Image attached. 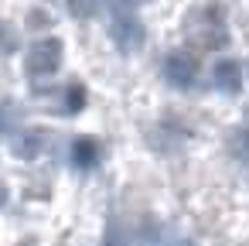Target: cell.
<instances>
[{
  "mask_svg": "<svg viewBox=\"0 0 249 246\" xmlns=\"http://www.w3.org/2000/svg\"><path fill=\"white\" fill-rule=\"evenodd\" d=\"M58 52H62V45L58 41H41V45H35L31 52H28V72L31 76H52L55 72V65H58Z\"/></svg>",
  "mask_w": 249,
  "mask_h": 246,
  "instance_id": "cell-1",
  "label": "cell"
},
{
  "mask_svg": "<svg viewBox=\"0 0 249 246\" xmlns=\"http://www.w3.org/2000/svg\"><path fill=\"white\" fill-rule=\"evenodd\" d=\"M109 35H113L123 48H133V45L140 41V24H137V21H130V18H120V21L109 28Z\"/></svg>",
  "mask_w": 249,
  "mask_h": 246,
  "instance_id": "cell-2",
  "label": "cell"
},
{
  "mask_svg": "<svg viewBox=\"0 0 249 246\" xmlns=\"http://www.w3.org/2000/svg\"><path fill=\"white\" fill-rule=\"evenodd\" d=\"M92 157H96V144H89V140L75 144V164H92Z\"/></svg>",
  "mask_w": 249,
  "mask_h": 246,
  "instance_id": "cell-3",
  "label": "cell"
},
{
  "mask_svg": "<svg viewBox=\"0 0 249 246\" xmlns=\"http://www.w3.org/2000/svg\"><path fill=\"white\" fill-rule=\"evenodd\" d=\"M69 11H72L75 18H89V14L96 11V0H69Z\"/></svg>",
  "mask_w": 249,
  "mask_h": 246,
  "instance_id": "cell-4",
  "label": "cell"
},
{
  "mask_svg": "<svg viewBox=\"0 0 249 246\" xmlns=\"http://www.w3.org/2000/svg\"><path fill=\"white\" fill-rule=\"evenodd\" d=\"M82 106V89L79 86H69V96H65V110H79Z\"/></svg>",
  "mask_w": 249,
  "mask_h": 246,
  "instance_id": "cell-5",
  "label": "cell"
},
{
  "mask_svg": "<svg viewBox=\"0 0 249 246\" xmlns=\"http://www.w3.org/2000/svg\"><path fill=\"white\" fill-rule=\"evenodd\" d=\"M11 48H14V35L7 24H0V52H11Z\"/></svg>",
  "mask_w": 249,
  "mask_h": 246,
  "instance_id": "cell-6",
  "label": "cell"
}]
</instances>
